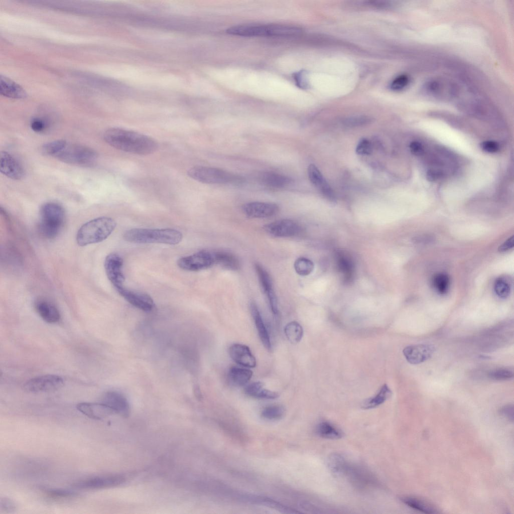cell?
Returning <instances> with one entry per match:
<instances>
[{
	"label": "cell",
	"mask_w": 514,
	"mask_h": 514,
	"mask_svg": "<svg viewBox=\"0 0 514 514\" xmlns=\"http://www.w3.org/2000/svg\"><path fill=\"white\" fill-rule=\"evenodd\" d=\"M103 139L110 146L130 153L147 155L154 153L158 148L153 138L133 131L110 128L103 134Z\"/></svg>",
	"instance_id": "1"
},
{
	"label": "cell",
	"mask_w": 514,
	"mask_h": 514,
	"mask_svg": "<svg viewBox=\"0 0 514 514\" xmlns=\"http://www.w3.org/2000/svg\"><path fill=\"white\" fill-rule=\"evenodd\" d=\"M115 221L108 217H99L92 219L79 229L76 234V241L80 246L94 244L106 239L114 230Z\"/></svg>",
	"instance_id": "2"
},
{
	"label": "cell",
	"mask_w": 514,
	"mask_h": 514,
	"mask_svg": "<svg viewBox=\"0 0 514 514\" xmlns=\"http://www.w3.org/2000/svg\"><path fill=\"white\" fill-rule=\"evenodd\" d=\"M182 236L181 232L171 228H134L126 231L123 234L124 240L130 242L173 245L179 243Z\"/></svg>",
	"instance_id": "3"
},
{
	"label": "cell",
	"mask_w": 514,
	"mask_h": 514,
	"mask_svg": "<svg viewBox=\"0 0 514 514\" xmlns=\"http://www.w3.org/2000/svg\"><path fill=\"white\" fill-rule=\"evenodd\" d=\"M228 34L244 37L292 36L301 33L297 27L279 25H242L233 26L226 30Z\"/></svg>",
	"instance_id": "4"
},
{
	"label": "cell",
	"mask_w": 514,
	"mask_h": 514,
	"mask_svg": "<svg viewBox=\"0 0 514 514\" xmlns=\"http://www.w3.org/2000/svg\"><path fill=\"white\" fill-rule=\"evenodd\" d=\"M39 229L42 235L48 238L57 236L62 229L65 220V211L63 207L55 202H47L40 208Z\"/></svg>",
	"instance_id": "5"
},
{
	"label": "cell",
	"mask_w": 514,
	"mask_h": 514,
	"mask_svg": "<svg viewBox=\"0 0 514 514\" xmlns=\"http://www.w3.org/2000/svg\"><path fill=\"white\" fill-rule=\"evenodd\" d=\"M187 174L193 179L205 184H237L243 181L240 177L221 169L207 166H194L188 170Z\"/></svg>",
	"instance_id": "6"
},
{
	"label": "cell",
	"mask_w": 514,
	"mask_h": 514,
	"mask_svg": "<svg viewBox=\"0 0 514 514\" xmlns=\"http://www.w3.org/2000/svg\"><path fill=\"white\" fill-rule=\"evenodd\" d=\"M55 158L64 163L89 166L95 163L97 155L94 150L88 147L67 143Z\"/></svg>",
	"instance_id": "7"
},
{
	"label": "cell",
	"mask_w": 514,
	"mask_h": 514,
	"mask_svg": "<svg viewBox=\"0 0 514 514\" xmlns=\"http://www.w3.org/2000/svg\"><path fill=\"white\" fill-rule=\"evenodd\" d=\"M64 384L63 379L55 374H47L32 378L24 385V389L28 392L38 393L57 391Z\"/></svg>",
	"instance_id": "8"
},
{
	"label": "cell",
	"mask_w": 514,
	"mask_h": 514,
	"mask_svg": "<svg viewBox=\"0 0 514 514\" xmlns=\"http://www.w3.org/2000/svg\"><path fill=\"white\" fill-rule=\"evenodd\" d=\"M178 266L188 271H199L215 264L214 251L203 250L193 254L180 258Z\"/></svg>",
	"instance_id": "9"
},
{
	"label": "cell",
	"mask_w": 514,
	"mask_h": 514,
	"mask_svg": "<svg viewBox=\"0 0 514 514\" xmlns=\"http://www.w3.org/2000/svg\"><path fill=\"white\" fill-rule=\"evenodd\" d=\"M124 480V477L121 475H98L75 482L72 487L83 490L99 489L119 485Z\"/></svg>",
	"instance_id": "10"
},
{
	"label": "cell",
	"mask_w": 514,
	"mask_h": 514,
	"mask_svg": "<svg viewBox=\"0 0 514 514\" xmlns=\"http://www.w3.org/2000/svg\"><path fill=\"white\" fill-rule=\"evenodd\" d=\"M123 259L118 254H108L104 261V269L106 276L115 289L122 286L124 276L122 271Z\"/></svg>",
	"instance_id": "11"
},
{
	"label": "cell",
	"mask_w": 514,
	"mask_h": 514,
	"mask_svg": "<svg viewBox=\"0 0 514 514\" xmlns=\"http://www.w3.org/2000/svg\"><path fill=\"white\" fill-rule=\"evenodd\" d=\"M115 289L126 301L134 307L145 312H150L153 309L154 302L149 295L128 290L123 286Z\"/></svg>",
	"instance_id": "12"
},
{
	"label": "cell",
	"mask_w": 514,
	"mask_h": 514,
	"mask_svg": "<svg viewBox=\"0 0 514 514\" xmlns=\"http://www.w3.org/2000/svg\"><path fill=\"white\" fill-rule=\"evenodd\" d=\"M265 230L272 236L276 237H291L298 234L300 231L298 224L291 219L278 220L267 224Z\"/></svg>",
	"instance_id": "13"
},
{
	"label": "cell",
	"mask_w": 514,
	"mask_h": 514,
	"mask_svg": "<svg viewBox=\"0 0 514 514\" xmlns=\"http://www.w3.org/2000/svg\"><path fill=\"white\" fill-rule=\"evenodd\" d=\"M255 269L260 285L267 298L271 310L274 315H277L278 313V301L271 278L267 271L260 265L256 264Z\"/></svg>",
	"instance_id": "14"
},
{
	"label": "cell",
	"mask_w": 514,
	"mask_h": 514,
	"mask_svg": "<svg viewBox=\"0 0 514 514\" xmlns=\"http://www.w3.org/2000/svg\"><path fill=\"white\" fill-rule=\"evenodd\" d=\"M0 170L4 175L14 180L22 179L25 175V170L20 162L5 151L1 153Z\"/></svg>",
	"instance_id": "15"
},
{
	"label": "cell",
	"mask_w": 514,
	"mask_h": 514,
	"mask_svg": "<svg viewBox=\"0 0 514 514\" xmlns=\"http://www.w3.org/2000/svg\"><path fill=\"white\" fill-rule=\"evenodd\" d=\"M435 351L432 345L419 344L405 347L403 352L406 360L411 364H419L429 359Z\"/></svg>",
	"instance_id": "16"
},
{
	"label": "cell",
	"mask_w": 514,
	"mask_h": 514,
	"mask_svg": "<svg viewBox=\"0 0 514 514\" xmlns=\"http://www.w3.org/2000/svg\"><path fill=\"white\" fill-rule=\"evenodd\" d=\"M279 209V206L276 204L258 201L248 202L243 207V211L247 216L256 218L274 216L278 213Z\"/></svg>",
	"instance_id": "17"
},
{
	"label": "cell",
	"mask_w": 514,
	"mask_h": 514,
	"mask_svg": "<svg viewBox=\"0 0 514 514\" xmlns=\"http://www.w3.org/2000/svg\"><path fill=\"white\" fill-rule=\"evenodd\" d=\"M101 403L110 408L115 413L123 417H127L130 414L129 403L121 393L117 391H108L102 397Z\"/></svg>",
	"instance_id": "18"
},
{
	"label": "cell",
	"mask_w": 514,
	"mask_h": 514,
	"mask_svg": "<svg viewBox=\"0 0 514 514\" xmlns=\"http://www.w3.org/2000/svg\"><path fill=\"white\" fill-rule=\"evenodd\" d=\"M228 352L231 358L239 365L247 368L256 366V359L249 348L245 345L233 344L229 347Z\"/></svg>",
	"instance_id": "19"
},
{
	"label": "cell",
	"mask_w": 514,
	"mask_h": 514,
	"mask_svg": "<svg viewBox=\"0 0 514 514\" xmlns=\"http://www.w3.org/2000/svg\"><path fill=\"white\" fill-rule=\"evenodd\" d=\"M76 408L87 417L97 420L103 419L115 413L110 408L102 403H80L77 405Z\"/></svg>",
	"instance_id": "20"
},
{
	"label": "cell",
	"mask_w": 514,
	"mask_h": 514,
	"mask_svg": "<svg viewBox=\"0 0 514 514\" xmlns=\"http://www.w3.org/2000/svg\"><path fill=\"white\" fill-rule=\"evenodd\" d=\"M307 172L309 180L314 186L328 199L334 201L335 195L333 190L317 167L314 164H310Z\"/></svg>",
	"instance_id": "21"
},
{
	"label": "cell",
	"mask_w": 514,
	"mask_h": 514,
	"mask_svg": "<svg viewBox=\"0 0 514 514\" xmlns=\"http://www.w3.org/2000/svg\"><path fill=\"white\" fill-rule=\"evenodd\" d=\"M250 310L260 339L264 347L269 350L272 349V343L268 329L265 324L256 304L251 302Z\"/></svg>",
	"instance_id": "22"
},
{
	"label": "cell",
	"mask_w": 514,
	"mask_h": 514,
	"mask_svg": "<svg viewBox=\"0 0 514 514\" xmlns=\"http://www.w3.org/2000/svg\"><path fill=\"white\" fill-rule=\"evenodd\" d=\"M35 308L38 314L45 322L55 323L60 320L59 311L52 303L46 300H40L36 303Z\"/></svg>",
	"instance_id": "23"
},
{
	"label": "cell",
	"mask_w": 514,
	"mask_h": 514,
	"mask_svg": "<svg viewBox=\"0 0 514 514\" xmlns=\"http://www.w3.org/2000/svg\"><path fill=\"white\" fill-rule=\"evenodd\" d=\"M0 93L11 98H24L27 96L26 92L21 86L2 75L0 77Z\"/></svg>",
	"instance_id": "24"
},
{
	"label": "cell",
	"mask_w": 514,
	"mask_h": 514,
	"mask_svg": "<svg viewBox=\"0 0 514 514\" xmlns=\"http://www.w3.org/2000/svg\"><path fill=\"white\" fill-rule=\"evenodd\" d=\"M245 394L253 398L259 399H275L279 397L278 393L264 388V384L261 381H255L245 386Z\"/></svg>",
	"instance_id": "25"
},
{
	"label": "cell",
	"mask_w": 514,
	"mask_h": 514,
	"mask_svg": "<svg viewBox=\"0 0 514 514\" xmlns=\"http://www.w3.org/2000/svg\"><path fill=\"white\" fill-rule=\"evenodd\" d=\"M252 375V372L249 369L232 366L229 369L228 379L233 386L242 387L246 384Z\"/></svg>",
	"instance_id": "26"
},
{
	"label": "cell",
	"mask_w": 514,
	"mask_h": 514,
	"mask_svg": "<svg viewBox=\"0 0 514 514\" xmlns=\"http://www.w3.org/2000/svg\"><path fill=\"white\" fill-rule=\"evenodd\" d=\"M260 180L263 185L275 188L285 187L292 181L291 178L286 176L274 172L263 173Z\"/></svg>",
	"instance_id": "27"
},
{
	"label": "cell",
	"mask_w": 514,
	"mask_h": 514,
	"mask_svg": "<svg viewBox=\"0 0 514 514\" xmlns=\"http://www.w3.org/2000/svg\"><path fill=\"white\" fill-rule=\"evenodd\" d=\"M392 395V391L387 384H384L375 396L365 400L362 403L361 408L365 410L374 408L383 404Z\"/></svg>",
	"instance_id": "28"
},
{
	"label": "cell",
	"mask_w": 514,
	"mask_h": 514,
	"mask_svg": "<svg viewBox=\"0 0 514 514\" xmlns=\"http://www.w3.org/2000/svg\"><path fill=\"white\" fill-rule=\"evenodd\" d=\"M215 264L232 271H236L240 268L238 259L233 254L225 251H214Z\"/></svg>",
	"instance_id": "29"
},
{
	"label": "cell",
	"mask_w": 514,
	"mask_h": 514,
	"mask_svg": "<svg viewBox=\"0 0 514 514\" xmlns=\"http://www.w3.org/2000/svg\"><path fill=\"white\" fill-rule=\"evenodd\" d=\"M316 433L320 437L336 440L343 437V433L332 423L324 421L319 423L316 427Z\"/></svg>",
	"instance_id": "30"
},
{
	"label": "cell",
	"mask_w": 514,
	"mask_h": 514,
	"mask_svg": "<svg viewBox=\"0 0 514 514\" xmlns=\"http://www.w3.org/2000/svg\"><path fill=\"white\" fill-rule=\"evenodd\" d=\"M401 500L408 506L421 512L427 513L438 512L434 505L422 499L413 497H404Z\"/></svg>",
	"instance_id": "31"
},
{
	"label": "cell",
	"mask_w": 514,
	"mask_h": 514,
	"mask_svg": "<svg viewBox=\"0 0 514 514\" xmlns=\"http://www.w3.org/2000/svg\"><path fill=\"white\" fill-rule=\"evenodd\" d=\"M285 334L288 340L293 344L299 342L303 336V329L297 321L288 323L285 327Z\"/></svg>",
	"instance_id": "32"
},
{
	"label": "cell",
	"mask_w": 514,
	"mask_h": 514,
	"mask_svg": "<svg viewBox=\"0 0 514 514\" xmlns=\"http://www.w3.org/2000/svg\"><path fill=\"white\" fill-rule=\"evenodd\" d=\"M432 286L434 290L440 295L447 293L450 287V279L445 273H438L432 279Z\"/></svg>",
	"instance_id": "33"
},
{
	"label": "cell",
	"mask_w": 514,
	"mask_h": 514,
	"mask_svg": "<svg viewBox=\"0 0 514 514\" xmlns=\"http://www.w3.org/2000/svg\"><path fill=\"white\" fill-rule=\"evenodd\" d=\"M346 459L341 455L337 453L331 454L328 460V465L330 470L335 474H343L347 463Z\"/></svg>",
	"instance_id": "34"
},
{
	"label": "cell",
	"mask_w": 514,
	"mask_h": 514,
	"mask_svg": "<svg viewBox=\"0 0 514 514\" xmlns=\"http://www.w3.org/2000/svg\"><path fill=\"white\" fill-rule=\"evenodd\" d=\"M67 144L66 141L63 140L54 141L44 144L42 147V151L45 155L55 157Z\"/></svg>",
	"instance_id": "35"
},
{
	"label": "cell",
	"mask_w": 514,
	"mask_h": 514,
	"mask_svg": "<svg viewBox=\"0 0 514 514\" xmlns=\"http://www.w3.org/2000/svg\"><path fill=\"white\" fill-rule=\"evenodd\" d=\"M285 409L281 405H271L265 407L262 411V416L268 420H276L284 415Z\"/></svg>",
	"instance_id": "36"
},
{
	"label": "cell",
	"mask_w": 514,
	"mask_h": 514,
	"mask_svg": "<svg viewBox=\"0 0 514 514\" xmlns=\"http://www.w3.org/2000/svg\"><path fill=\"white\" fill-rule=\"evenodd\" d=\"M294 269L296 273L299 275L307 276L313 271L314 264L308 259L301 257L295 261Z\"/></svg>",
	"instance_id": "37"
},
{
	"label": "cell",
	"mask_w": 514,
	"mask_h": 514,
	"mask_svg": "<svg viewBox=\"0 0 514 514\" xmlns=\"http://www.w3.org/2000/svg\"><path fill=\"white\" fill-rule=\"evenodd\" d=\"M373 121V118L369 116L355 115L345 118L343 123L348 127H356L368 124Z\"/></svg>",
	"instance_id": "38"
},
{
	"label": "cell",
	"mask_w": 514,
	"mask_h": 514,
	"mask_svg": "<svg viewBox=\"0 0 514 514\" xmlns=\"http://www.w3.org/2000/svg\"><path fill=\"white\" fill-rule=\"evenodd\" d=\"M494 291L500 298H507L510 292V285L504 278L497 279L494 284Z\"/></svg>",
	"instance_id": "39"
},
{
	"label": "cell",
	"mask_w": 514,
	"mask_h": 514,
	"mask_svg": "<svg viewBox=\"0 0 514 514\" xmlns=\"http://www.w3.org/2000/svg\"><path fill=\"white\" fill-rule=\"evenodd\" d=\"M489 377L496 380H506L511 378L513 376L512 370L505 368H499L490 371Z\"/></svg>",
	"instance_id": "40"
},
{
	"label": "cell",
	"mask_w": 514,
	"mask_h": 514,
	"mask_svg": "<svg viewBox=\"0 0 514 514\" xmlns=\"http://www.w3.org/2000/svg\"><path fill=\"white\" fill-rule=\"evenodd\" d=\"M46 493L50 497L55 498H69L75 495V493L70 490L57 488L48 489Z\"/></svg>",
	"instance_id": "41"
},
{
	"label": "cell",
	"mask_w": 514,
	"mask_h": 514,
	"mask_svg": "<svg viewBox=\"0 0 514 514\" xmlns=\"http://www.w3.org/2000/svg\"><path fill=\"white\" fill-rule=\"evenodd\" d=\"M409 78L406 75H401L395 78L391 84V88L395 91L403 89L409 84Z\"/></svg>",
	"instance_id": "42"
},
{
	"label": "cell",
	"mask_w": 514,
	"mask_h": 514,
	"mask_svg": "<svg viewBox=\"0 0 514 514\" xmlns=\"http://www.w3.org/2000/svg\"><path fill=\"white\" fill-rule=\"evenodd\" d=\"M355 151L358 155H369L372 152L371 145L368 140L362 139L358 143Z\"/></svg>",
	"instance_id": "43"
},
{
	"label": "cell",
	"mask_w": 514,
	"mask_h": 514,
	"mask_svg": "<svg viewBox=\"0 0 514 514\" xmlns=\"http://www.w3.org/2000/svg\"><path fill=\"white\" fill-rule=\"evenodd\" d=\"M30 126L32 130L37 133H41L44 131L47 126V123L42 118L36 117L33 118L30 123Z\"/></svg>",
	"instance_id": "44"
},
{
	"label": "cell",
	"mask_w": 514,
	"mask_h": 514,
	"mask_svg": "<svg viewBox=\"0 0 514 514\" xmlns=\"http://www.w3.org/2000/svg\"><path fill=\"white\" fill-rule=\"evenodd\" d=\"M482 149L488 153H495L499 150V146L498 143L493 141H487L482 143L481 145Z\"/></svg>",
	"instance_id": "45"
},
{
	"label": "cell",
	"mask_w": 514,
	"mask_h": 514,
	"mask_svg": "<svg viewBox=\"0 0 514 514\" xmlns=\"http://www.w3.org/2000/svg\"><path fill=\"white\" fill-rule=\"evenodd\" d=\"M411 153L418 157H421L424 153L425 146L422 143L418 141H414L410 145Z\"/></svg>",
	"instance_id": "46"
},
{
	"label": "cell",
	"mask_w": 514,
	"mask_h": 514,
	"mask_svg": "<svg viewBox=\"0 0 514 514\" xmlns=\"http://www.w3.org/2000/svg\"><path fill=\"white\" fill-rule=\"evenodd\" d=\"M1 509L7 512H12L15 509L14 503L10 499L3 498L0 501Z\"/></svg>",
	"instance_id": "47"
},
{
	"label": "cell",
	"mask_w": 514,
	"mask_h": 514,
	"mask_svg": "<svg viewBox=\"0 0 514 514\" xmlns=\"http://www.w3.org/2000/svg\"><path fill=\"white\" fill-rule=\"evenodd\" d=\"M339 269L345 274H349L351 271L352 265L351 262L344 258H339L338 261Z\"/></svg>",
	"instance_id": "48"
},
{
	"label": "cell",
	"mask_w": 514,
	"mask_h": 514,
	"mask_svg": "<svg viewBox=\"0 0 514 514\" xmlns=\"http://www.w3.org/2000/svg\"><path fill=\"white\" fill-rule=\"evenodd\" d=\"M500 413L509 421H513V408L511 405H507L501 409Z\"/></svg>",
	"instance_id": "49"
},
{
	"label": "cell",
	"mask_w": 514,
	"mask_h": 514,
	"mask_svg": "<svg viewBox=\"0 0 514 514\" xmlns=\"http://www.w3.org/2000/svg\"><path fill=\"white\" fill-rule=\"evenodd\" d=\"M304 74L303 72H299L295 74L294 77L296 84L301 88H305L307 86L306 79L304 78Z\"/></svg>",
	"instance_id": "50"
},
{
	"label": "cell",
	"mask_w": 514,
	"mask_h": 514,
	"mask_svg": "<svg viewBox=\"0 0 514 514\" xmlns=\"http://www.w3.org/2000/svg\"><path fill=\"white\" fill-rule=\"evenodd\" d=\"M513 246V237L511 236L503 242L499 247V251L504 252L507 251Z\"/></svg>",
	"instance_id": "51"
},
{
	"label": "cell",
	"mask_w": 514,
	"mask_h": 514,
	"mask_svg": "<svg viewBox=\"0 0 514 514\" xmlns=\"http://www.w3.org/2000/svg\"><path fill=\"white\" fill-rule=\"evenodd\" d=\"M193 393H194V396H195V397L198 400H201L202 399V393H201V391L200 388H199V386L197 385V384H195L193 386Z\"/></svg>",
	"instance_id": "52"
}]
</instances>
